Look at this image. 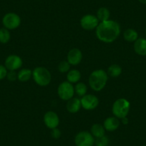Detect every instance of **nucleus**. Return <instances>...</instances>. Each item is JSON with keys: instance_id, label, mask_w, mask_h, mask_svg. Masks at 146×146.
I'll return each mask as SVG.
<instances>
[{"instance_id": "1", "label": "nucleus", "mask_w": 146, "mask_h": 146, "mask_svg": "<svg viewBox=\"0 0 146 146\" xmlns=\"http://www.w3.org/2000/svg\"><path fill=\"white\" fill-rule=\"evenodd\" d=\"M120 33V25L115 21L108 20L101 22L96 28L97 37L105 43L114 42Z\"/></svg>"}, {"instance_id": "2", "label": "nucleus", "mask_w": 146, "mask_h": 146, "mask_svg": "<svg viewBox=\"0 0 146 146\" xmlns=\"http://www.w3.org/2000/svg\"><path fill=\"white\" fill-rule=\"evenodd\" d=\"M108 82V74L102 70L92 72L89 78V85L96 92L102 90Z\"/></svg>"}, {"instance_id": "3", "label": "nucleus", "mask_w": 146, "mask_h": 146, "mask_svg": "<svg viewBox=\"0 0 146 146\" xmlns=\"http://www.w3.org/2000/svg\"><path fill=\"white\" fill-rule=\"evenodd\" d=\"M32 76L35 82L40 86H47L51 81V74L45 67H36L32 72Z\"/></svg>"}, {"instance_id": "4", "label": "nucleus", "mask_w": 146, "mask_h": 146, "mask_svg": "<svg viewBox=\"0 0 146 146\" xmlns=\"http://www.w3.org/2000/svg\"><path fill=\"white\" fill-rule=\"evenodd\" d=\"M130 102L124 98H120L113 103V113L117 118L125 117L130 111Z\"/></svg>"}, {"instance_id": "5", "label": "nucleus", "mask_w": 146, "mask_h": 146, "mask_svg": "<svg viewBox=\"0 0 146 146\" xmlns=\"http://www.w3.org/2000/svg\"><path fill=\"white\" fill-rule=\"evenodd\" d=\"M59 97L63 100H69L72 98L75 93V88L69 82H63L60 84L57 89Z\"/></svg>"}, {"instance_id": "6", "label": "nucleus", "mask_w": 146, "mask_h": 146, "mask_svg": "<svg viewBox=\"0 0 146 146\" xmlns=\"http://www.w3.org/2000/svg\"><path fill=\"white\" fill-rule=\"evenodd\" d=\"M75 143L76 146H92L95 143V139L90 133L82 131L75 136Z\"/></svg>"}, {"instance_id": "7", "label": "nucleus", "mask_w": 146, "mask_h": 146, "mask_svg": "<svg viewBox=\"0 0 146 146\" xmlns=\"http://www.w3.org/2000/svg\"><path fill=\"white\" fill-rule=\"evenodd\" d=\"M21 19L15 13H7L2 19V24L5 28L7 29H15L20 25Z\"/></svg>"}, {"instance_id": "8", "label": "nucleus", "mask_w": 146, "mask_h": 146, "mask_svg": "<svg viewBox=\"0 0 146 146\" xmlns=\"http://www.w3.org/2000/svg\"><path fill=\"white\" fill-rule=\"evenodd\" d=\"M80 25L83 29L86 30H92L97 28L99 25V20L95 15H86L81 19Z\"/></svg>"}, {"instance_id": "9", "label": "nucleus", "mask_w": 146, "mask_h": 146, "mask_svg": "<svg viewBox=\"0 0 146 146\" xmlns=\"http://www.w3.org/2000/svg\"><path fill=\"white\" fill-rule=\"evenodd\" d=\"M81 101V105L84 109L87 110H91L98 107L99 100L96 96L93 95H85L82 96Z\"/></svg>"}, {"instance_id": "10", "label": "nucleus", "mask_w": 146, "mask_h": 146, "mask_svg": "<svg viewBox=\"0 0 146 146\" xmlns=\"http://www.w3.org/2000/svg\"><path fill=\"white\" fill-rule=\"evenodd\" d=\"M22 65V60L19 56L12 54L7 57L5 60V67L9 71H15Z\"/></svg>"}, {"instance_id": "11", "label": "nucleus", "mask_w": 146, "mask_h": 146, "mask_svg": "<svg viewBox=\"0 0 146 146\" xmlns=\"http://www.w3.org/2000/svg\"><path fill=\"white\" fill-rule=\"evenodd\" d=\"M44 122L48 128L54 129L58 126L60 120L58 115L54 112L49 111L44 115Z\"/></svg>"}, {"instance_id": "12", "label": "nucleus", "mask_w": 146, "mask_h": 146, "mask_svg": "<svg viewBox=\"0 0 146 146\" xmlns=\"http://www.w3.org/2000/svg\"><path fill=\"white\" fill-rule=\"evenodd\" d=\"M82 54L79 49L73 48L67 54V62L72 65H78L82 60Z\"/></svg>"}, {"instance_id": "13", "label": "nucleus", "mask_w": 146, "mask_h": 146, "mask_svg": "<svg viewBox=\"0 0 146 146\" xmlns=\"http://www.w3.org/2000/svg\"><path fill=\"white\" fill-rule=\"evenodd\" d=\"M120 126V121L116 117H108L104 122V127L108 131H115Z\"/></svg>"}, {"instance_id": "14", "label": "nucleus", "mask_w": 146, "mask_h": 146, "mask_svg": "<svg viewBox=\"0 0 146 146\" xmlns=\"http://www.w3.org/2000/svg\"><path fill=\"white\" fill-rule=\"evenodd\" d=\"M81 101L78 98H72L68 100L67 103V110L70 113H76L81 108Z\"/></svg>"}, {"instance_id": "15", "label": "nucleus", "mask_w": 146, "mask_h": 146, "mask_svg": "<svg viewBox=\"0 0 146 146\" xmlns=\"http://www.w3.org/2000/svg\"><path fill=\"white\" fill-rule=\"evenodd\" d=\"M134 50L137 54L141 56L146 55V39L139 38L135 42Z\"/></svg>"}, {"instance_id": "16", "label": "nucleus", "mask_w": 146, "mask_h": 146, "mask_svg": "<svg viewBox=\"0 0 146 146\" xmlns=\"http://www.w3.org/2000/svg\"><path fill=\"white\" fill-rule=\"evenodd\" d=\"M105 129L104 126L100 124H94L91 127V134L96 138L105 135Z\"/></svg>"}, {"instance_id": "17", "label": "nucleus", "mask_w": 146, "mask_h": 146, "mask_svg": "<svg viewBox=\"0 0 146 146\" xmlns=\"http://www.w3.org/2000/svg\"><path fill=\"white\" fill-rule=\"evenodd\" d=\"M124 38L126 41L127 42H135L137 40L138 37V35L137 32L135 30L133 29H127L125 31L124 34H123Z\"/></svg>"}, {"instance_id": "18", "label": "nucleus", "mask_w": 146, "mask_h": 146, "mask_svg": "<svg viewBox=\"0 0 146 146\" xmlns=\"http://www.w3.org/2000/svg\"><path fill=\"white\" fill-rule=\"evenodd\" d=\"M81 78V74L78 70H72L67 73V80L70 83H75L80 80Z\"/></svg>"}, {"instance_id": "19", "label": "nucleus", "mask_w": 146, "mask_h": 146, "mask_svg": "<svg viewBox=\"0 0 146 146\" xmlns=\"http://www.w3.org/2000/svg\"><path fill=\"white\" fill-rule=\"evenodd\" d=\"M110 11L105 7H100L97 12V18L100 22H105L109 19Z\"/></svg>"}, {"instance_id": "20", "label": "nucleus", "mask_w": 146, "mask_h": 146, "mask_svg": "<svg viewBox=\"0 0 146 146\" xmlns=\"http://www.w3.org/2000/svg\"><path fill=\"white\" fill-rule=\"evenodd\" d=\"M32 75V72L28 69H23L20 70L17 74V78L21 82H27L31 78Z\"/></svg>"}, {"instance_id": "21", "label": "nucleus", "mask_w": 146, "mask_h": 146, "mask_svg": "<svg viewBox=\"0 0 146 146\" xmlns=\"http://www.w3.org/2000/svg\"><path fill=\"white\" fill-rule=\"evenodd\" d=\"M122 69L117 64H112L108 67V74L112 78H117L121 74Z\"/></svg>"}, {"instance_id": "22", "label": "nucleus", "mask_w": 146, "mask_h": 146, "mask_svg": "<svg viewBox=\"0 0 146 146\" xmlns=\"http://www.w3.org/2000/svg\"><path fill=\"white\" fill-rule=\"evenodd\" d=\"M10 40V33L9 29L6 28L0 29V42L2 44H6Z\"/></svg>"}, {"instance_id": "23", "label": "nucleus", "mask_w": 146, "mask_h": 146, "mask_svg": "<svg viewBox=\"0 0 146 146\" xmlns=\"http://www.w3.org/2000/svg\"><path fill=\"white\" fill-rule=\"evenodd\" d=\"M75 91L76 92L77 95L79 96H84L87 92V86L82 82H79L75 85Z\"/></svg>"}, {"instance_id": "24", "label": "nucleus", "mask_w": 146, "mask_h": 146, "mask_svg": "<svg viewBox=\"0 0 146 146\" xmlns=\"http://www.w3.org/2000/svg\"><path fill=\"white\" fill-rule=\"evenodd\" d=\"M95 143L96 146H108L109 144V139L105 135L102 136V137L96 138V140H95Z\"/></svg>"}, {"instance_id": "25", "label": "nucleus", "mask_w": 146, "mask_h": 146, "mask_svg": "<svg viewBox=\"0 0 146 146\" xmlns=\"http://www.w3.org/2000/svg\"><path fill=\"white\" fill-rule=\"evenodd\" d=\"M70 68V64L67 61L60 62V63L58 65V70L61 73L67 72V71H69Z\"/></svg>"}, {"instance_id": "26", "label": "nucleus", "mask_w": 146, "mask_h": 146, "mask_svg": "<svg viewBox=\"0 0 146 146\" xmlns=\"http://www.w3.org/2000/svg\"><path fill=\"white\" fill-rule=\"evenodd\" d=\"M7 75V69L5 67V66L0 64V80H3Z\"/></svg>"}, {"instance_id": "27", "label": "nucleus", "mask_w": 146, "mask_h": 146, "mask_svg": "<svg viewBox=\"0 0 146 146\" xmlns=\"http://www.w3.org/2000/svg\"><path fill=\"white\" fill-rule=\"evenodd\" d=\"M52 132H51V135L52 137L54 139H58L60 138V136H61V132L59 129H57V127L54 129H52Z\"/></svg>"}, {"instance_id": "28", "label": "nucleus", "mask_w": 146, "mask_h": 146, "mask_svg": "<svg viewBox=\"0 0 146 146\" xmlns=\"http://www.w3.org/2000/svg\"><path fill=\"white\" fill-rule=\"evenodd\" d=\"M7 77L9 80L15 81L17 79V75L15 71H10L9 72H7Z\"/></svg>"}, {"instance_id": "29", "label": "nucleus", "mask_w": 146, "mask_h": 146, "mask_svg": "<svg viewBox=\"0 0 146 146\" xmlns=\"http://www.w3.org/2000/svg\"><path fill=\"white\" fill-rule=\"evenodd\" d=\"M122 120H123V124L126 125V124H127V123H128V120H127V117H124V118H123V119H122Z\"/></svg>"}, {"instance_id": "30", "label": "nucleus", "mask_w": 146, "mask_h": 146, "mask_svg": "<svg viewBox=\"0 0 146 146\" xmlns=\"http://www.w3.org/2000/svg\"><path fill=\"white\" fill-rule=\"evenodd\" d=\"M139 2L142 4H144V5H146V0H138Z\"/></svg>"}, {"instance_id": "31", "label": "nucleus", "mask_w": 146, "mask_h": 146, "mask_svg": "<svg viewBox=\"0 0 146 146\" xmlns=\"http://www.w3.org/2000/svg\"><path fill=\"white\" fill-rule=\"evenodd\" d=\"M145 35H146V28H145Z\"/></svg>"}, {"instance_id": "32", "label": "nucleus", "mask_w": 146, "mask_h": 146, "mask_svg": "<svg viewBox=\"0 0 146 146\" xmlns=\"http://www.w3.org/2000/svg\"><path fill=\"white\" fill-rule=\"evenodd\" d=\"M143 146H146V145H143Z\"/></svg>"}]
</instances>
